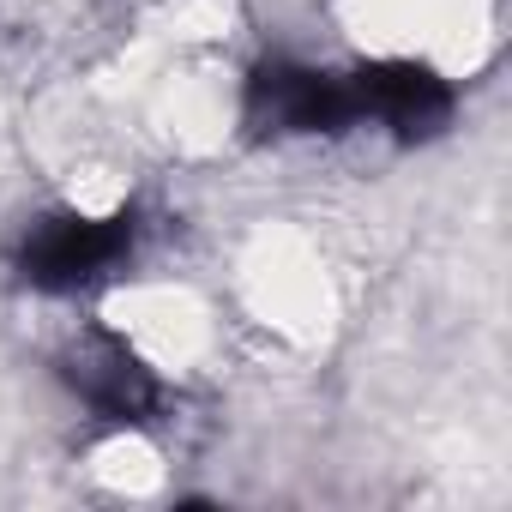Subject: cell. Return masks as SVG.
<instances>
[{
	"instance_id": "2",
	"label": "cell",
	"mask_w": 512,
	"mask_h": 512,
	"mask_svg": "<svg viewBox=\"0 0 512 512\" xmlns=\"http://www.w3.org/2000/svg\"><path fill=\"white\" fill-rule=\"evenodd\" d=\"M235 308L278 344H320L338 314L332 266L302 229H253L235 253Z\"/></svg>"
},
{
	"instance_id": "4",
	"label": "cell",
	"mask_w": 512,
	"mask_h": 512,
	"mask_svg": "<svg viewBox=\"0 0 512 512\" xmlns=\"http://www.w3.org/2000/svg\"><path fill=\"white\" fill-rule=\"evenodd\" d=\"M85 470H91L109 494L139 500V494H151V488L163 482V452H157L139 428H115V434H103V440L85 452Z\"/></svg>"
},
{
	"instance_id": "3",
	"label": "cell",
	"mask_w": 512,
	"mask_h": 512,
	"mask_svg": "<svg viewBox=\"0 0 512 512\" xmlns=\"http://www.w3.org/2000/svg\"><path fill=\"white\" fill-rule=\"evenodd\" d=\"M103 326L115 338V356L133 374H157V380H187L211 368V356L223 350L217 308L193 284H175V278L115 284L103 302Z\"/></svg>"
},
{
	"instance_id": "1",
	"label": "cell",
	"mask_w": 512,
	"mask_h": 512,
	"mask_svg": "<svg viewBox=\"0 0 512 512\" xmlns=\"http://www.w3.org/2000/svg\"><path fill=\"white\" fill-rule=\"evenodd\" d=\"M500 0H344V31L362 55L416 73L458 79L494 55Z\"/></svg>"
}]
</instances>
